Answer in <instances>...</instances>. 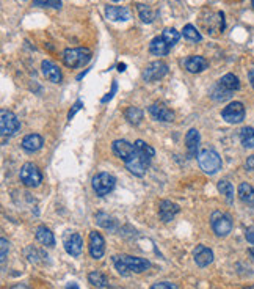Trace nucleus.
<instances>
[{"label": "nucleus", "instance_id": "1", "mask_svg": "<svg viewBox=\"0 0 254 289\" xmlns=\"http://www.w3.org/2000/svg\"><path fill=\"white\" fill-rule=\"evenodd\" d=\"M113 264L116 267L120 275L127 277L132 272L141 274L151 267V263L143 258H136V256H129V255H116L113 256Z\"/></svg>", "mask_w": 254, "mask_h": 289}, {"label": "nucleus", "instance_id": "2", "mask_svg": "<svg viewBox=\"0 0 254 289\" xmlns=\"http://www.w3.org/2000/svg\"><path fill=\"white\" fill-rule=\"evenodd\" d=\"M93 53L88 47H76V49H66L63 52V63L68 68H82L91 60Z\"/></svg>", "mask_w": 254, "mask_h": 289}, {"label": "nucleus", "instance_id": "3", "mask_svg": "<svg viewBox=\"0 0 254 289\" xmlns=\"http://www.w3.org/2000/svg\"><path fill=\"white\" fill-rule=\"evenodd\" d=\"M198 162H199V167L203 168L207 175H215L217 171L221 170V165H223L221 164L220 154L212 148L203 149V151L198 154Z\"/></svg>", "mask_w": 254, "mask_h": 289}, {"label": "nucleus", "instance_id": "4", "mask_svg": "<svg viewBox=\"0 0 254 289\" xmlns=\"http://www.w3.org/2000/svg\"><path fill=\"white\" fill-rule=\"evenodd\" d=\"M210 225L212 230L217 234L218 238H226L228 234L232 231V219L225 212L215 211L210 217Z\"/></svg>", "mask_w": 254, "mask_h": 289}, {"label": "nucleus", "instance_id": "5", "mask_svg": "<svg viewBox=\"0 0 254 289\" xmlns=\"http://www.w3.org/2000/svg\"><path fill=\"white\" fill-rule=\"evenodd\" d=\"M20 129V123L17 116L6 109H2L0 112V132L3 137H11Z\"/></svg>", "mask_w": 254, "mask_h": 289}, {"label": "nucleus", "instance_id": "6", "mask_svg": "<svg viewBox=\"0 0 254 289\" xmlns=\"http://www.w3.org/2000/svg\"><path fill=\"white\" fill-rule=\"evenodd\" d=\"M115 186H116L115 176H112L110 173H105V171L98 173L93 178V189H94V192H96V195H99V197L109 195L115 189Z\"/></svg>", "mask_w": 254, "mask_h": 289}, {"label": "nucleus", "instance_id": "7", "mask_svg": "<svg viewBox=\"0 0 254 289\" xmlns=\"http://www.w3.org/2000/svg\"><path fill=\"white\" fill-rule=\"evenodd\" d=\"M19 178L22 181V184L27 186V187H38L42 181V175L41 171L38 170L36 165L33 164H24L22 168H20V173H19Z\"/></svg>", "mask_w": 254, "mask_h": 289}, {"label": "nucleus", "instance_id": "8", "mask_svg": "<svg viewBox=\"0 0 254 289\" xmlns=\"http://www.w3.org/2000/svg\"><path fill=\"white\" fill-rule=\"evenodd\" d=\"M151 160H152V157H149L147 154H143L140 151H136L135 156L129 160V162H126V167H127V170H129L132 175L143 176L146 173V170L149 168Z\"/></svg>", "mask_w": 254, "mask_h": 289}, {"label": "nucleus", "instance_id": "9", "mask_svg": "<svg viewBox=\"0 0 254 289\" xmlns=\"http://www.w3.org/2000/svg\"><path fill=\"white\" fill-rule=\"evenodd\" d=\"M223 120L229 124H239L245 118V107L242 102H231L228 107H225L223 112H221Z\"/></svg>", "mask_w": 254, "mask_h": 289}, {"label": "nucleus", "instance_id": "10", "mask_svg": "<svg viewBox=\"0 0 254 289\" xmlns=\"http://www.w3.org/2000/svg\"><path fill=\"white\" fill-rule=\"evenodd\" d=\"M166 72H168V65L165 61H160V60L152 61L151 65H147L146 69L143 71V79L146 82H155L165 77Z\"/></svg>", "mask_w": 254, "mask_h": 289}, {"label": "nucleus", "instance_id": "11", "mask_svg": "<svg viewBox=\"0 0 254 289\" xmlns=\"http://www.w3.org/2000/svg\"><path fill=\"white\" fill-rule=\"evenodd\" d=\"M113 153L116 157H120L121 160H124V162H129V160L135 156L136 149H135V145L129 143L127 140H115L113 145Z\"/></svg>", "mask_w": 254, "mask_h": 289}, {"label": "nucleus", "instance_id": "12", "mask_svg": "<svg viewBox=\"0 0 254 289\" xmlns=\"http://www.w3.org/2000/svg\"><path fill=\"white\" fill-rule=\"evenodd\" d=\"M105 253V241L98 231L90 233V255L94 260H101Z\"/></svg>", "mask_w": 254, "mask_h": 289}, {"label": "nucleus", "instance_id": "13", "mask_svg": "<svg viewBox=\"0 0 254 289\" xmlns=\"http://www.w3.org/2000/svg\"><path fill=\"white\" fill-rule=\"evenodd\" d=\"M149 115L155 121H165L169 123L174 120V113L173 110H169L168 107L162 102H155L149 107Z\"/></svg>", "mask_w": 254, "mask_h": 289}, {"label": "nucleus", "instance_id": "14", "mask_svg": "<svg viewBox=\"0 0 254 289\" xmlns=\"http://www.w3.org/2000/svg\"><path fill=\"white\" fill-rule=\"evenodd\" d=\"M65 250L71 255V256H80L82 250H83V241L79 236L77 233H69L65 236Z\"/></svg>", "mask_w": 254, "mask_h": 289}, {"label": "nucleus", "instance_id": "15", "mask_svg": "<svg viewBox=\"0 0 254 289\" xmlns=\"http://www.w3.org/2000/svg\"><path fill=\"white\" fill-rule=\"evenodd\" d=\"M41 72H42V76H44L52 83H60L61 79H63L60 68L55 65V63H52L49 60H44L41 63Z\"/></svg>", "mask_w": 254, "mask_h": 289}, {"label": "nucleus", "instance_id": "16", "mask_svg": "<svg viewBox=\"0 0 254 289\" xmlns=\"http://www.w3.org/2000/svg\"><path fill=\"white\" fill-rule=\"evenodd\" d=\"M179 209H181L179 205H176V203L169 201V200H162L158 203V216H160L163 222H171L176 217Z\"/></svg>", "mask_w": 254, "mask_h": 289}, {"label": "nucleus", "instance_id": "17", "mask_svg": "<svg viewBox=\"0 0 254 289\" xmlns=\"http://www.w3.org/2000/svg\"><path fill=\"white\" fill-rule=\"evenodd\" d=\"M193 260L199 267H206L214 261V252L206 245H198L193 250Z\"/></svg>", "mask_w": 254, "mask_h": 289}, {"label": "nucleus", "instance_id": "18", "mask_svg": "<svg viewBox=\"0 0 254 289\" xmlns=\"http://www.w3.org/2000/svg\"><path fill=\"white\" fill-rule=\"evenodd\" d=\"M105 17L112 22H124L130 17V13L126 6H107L105 8Z\"/></svg>", "mask_w": 254, "mask_h": 289}, {"label": "nucleus", "instance_id": "19", "mask_svg": "<svg viewBox=\"0 0 254 289\" xmlns=\"http://www.w3.org/2000/svg\"><path fill=\"white\" fill-rule=\"evenodd\" d=\"M209 66V63L204 57L201 55H190L187 60H185V69L192 74H198V72H203L206 71Z\"/></svg>", "mask_w": 254, "mask_h": 289}, {"label": "nucleus", "instance_id": "20", "mask_svg": "<svg viewBox=\"0 0 254 289\" xmlns=\"http://www.w3.org/2000/svg\"><path fill=\"white\" fill-rule=\"evenodd\" d=\"M199 132L196 129H190L185 135V145H187V153L188 157H195L198 153V148H199Z\"/></svg>", "mask_w": 254, "mask_h": 289}, {"label": "nucleus", "instance_id": "21", "mask_svg": "<svg viewBox=\"0 0 254 289\" xmlns=\"http://www.w3.org/2000/svg\"><path fill=\"white\" fill-rule=\"evenodd\" d=\"M42 137L38 135V134H30L27 137H24V140H22V148L25 149V151L28 153H36L39 151V149L42 148Z\"/></svg>", "mask_w": 254, "mask_h": 289}, {"label": "nucleus", "instance_id": "22", "mask_svg": "<svg viewBox=\"0 0 254 289\" xmlns=\"http://www.w3.org/2000/svg\"><path fill=\"white\" fill-rule=\"evenodd\" d=\"M149 50H151V53H154V55L162 57V55H166V53L171 50V46L163 39V36H157L151 41Z\"/></svg>", "mask_w": 254, "mask_h": 289}, {"label": "nucleus", "instance_id": "23", "mask_svg": "<svg viewBox=\"0 0 254 289\" xmlns=\"http://www.w3.org/2000/svg\"><path fill=\"white\" fill-rule=\"evenodd\" d=\"M239 198L245 203L247 206L254 208V187L248 183H242L239 186Z\"/></svg>", "mask_w": 254, "mask_h": 289}, {"label": "nucleus", "instance_id": "24", "mask_svg": "<svg viewBox=\"0 0 254 289\" xmlns=\"http://www.w3.org/2000/svg\"><path fill=\"white\" fill-rule=\"evenodd\" d=\"M36 239L39 244L46 245V247H54L55 245V238H54V233H52L49 228L46 227H38L36 228Z\"/></svg>", "mask_w": 254, "mask_h": 289}, {"label": "nucleus", "instance_id": "25", "mask_svg": "<svg viewBox=\"0 0 254 289\" xmlns=\"http://www.w3.org/2000/svg\"><path fill=\"white\" fill-rule=\"evenodd\" d=\"M218 85L220 87H223L225 90L234 93L240 88V80L237 76H234V74H226V76H223L218 80Z\"/></svg>", "mask_w": 254, "mask_h": 289}, {"label": "nucleus", "instance_id": "26", "mask_svg": "<svg viewBox=\"0 0 254 289\" xmlns=\"http://www.w3.org/2000/svg\"><path fill=\"white\" fill-rule=\"evenodd\" d=\"M231 96H232V93L228 91V90H225L223 87H220L218 82H217L214 87H212V90H210V98L214 99V101H217V102H223V101L229 99Z\"/></svg>", "mask_w": 254, "mask_h": 289}, {"label": "nucleus", "instance_id": "27", "mask_svg": "<svg viewBox=\"0 0 254 289\" xmlns=\"http://www.w3.org/2000/svg\"><path fill=\"white\" fill-rule=\"evenodd\" d=\"M96 222H98L99 227H102L104 230H110V231L115 230V225H116L115 219L112 216H109V214H105V212H98L96 214Z\"/></svg>", "mask_w": 254, "mask_h": 289}, {"label": "nucleus", "instance_id": "28", "mask_svg": "<svg viewBox=\"0 0 254 289\" xmlns=\"http://www.w3.org/2000/svg\"><path fill=\"white\" fill-rule=\"evenodd\" d=\"M218 192L226 198L228 203L234 201V187H232V184L229 183V181H226V179L220 181L218 183Z\"/></svg>", "mask_w": 254, "mask_h": 289}, {"label": "nucleus", "instance_id": "29", "mask_svg": "<svg viewBox=\"0 0 254 289\" xmlns=\"http://www.w3.org/2000/svg\"><path fill=\"white\" fill-rule=\"evenodd\" d=\"M240 142L245 148H254V129L250 126L240 131Z\"/></svg>", "mask_w": 254, "mask_h": 289}, {"label": "nucleus", "instance_id": "30", "mask_svg": "<svg viewBox=\"0 0 254 289\" xmlns=\"http://www.w3.org/2000/svg\"><path fill=\"white\" fill-rule=\"evenodd\" d=\"M124 116L130 124H140V121L143 120V112L138 107H129V109L124 112Z\"/></svg>", "mask_w": 254, "mask_h": 289}, {"label": "nucleus", "instance_id": "31", "mask_svg": "<svg viewBox=\"0 0 254 289\" xmlns=\"http://www.w3.org/2000/svg\"><path fill=\"white\" fill-rule=\"evenodd\" d=\"M136 9H138V14H140V19L143 20L144 24H151L152 20L155 19V13L151 9V6L147 5H141L138 3L136 5Z\"/></svg>", "mask_w": 254, "mask_h": 289}, {"label": "nucleus", "instance_id": "32", "mask_svg": "<svg viewBox=\"0 0 254 289\" xmlns=\"http://www.w3.org/2000/svg\"><path fill=\"white\" fill-rule=\"evenodd\" d=\"M182 35H184L187 39L195 41V42H199L201 39H203V35H201L199 31H198V28H196L195 25H192V24H187V25L184 27Z\"/></svg>", "mask_w": 254, "mask_h": 289}, {"label": "nucleus", "instance_id": "33", "mask_svg": "<svg viewBox=\"0 0 254 289\" xmlns=\"http://www.w3.org/2000/svg\"><path fill=\"white\" fill-rule=\"evenodd\" d=\"M88 282L93 285V286H96V288H105L107 286V277H105L104 274H101V272H91L90 275H88Z\"/></svg>", "mask_w": 254, "mask_h": 289}, {"label": "nucleus", "instance_id": "34", "mask_svg": "<svg viewBox=\"0 0 254 289\" xmlns=\"http://www.w3.org/2000/svg\"><path fill=\"white\" fill-rule=\"evenodd\" d=\"M162 36H163V39H165L171 47H173L174 44H177L179 38H181V35H179V31H177L176 28H165Z\"/></svg>", "mask_w": 254, "mask_h": 289}, {"label": "nucleus", "instance_id": "35", "mask_svg": "<svg viewBox=\"0 0 254 289\" xmlns=\"http://www.w3.org/2000/svg\"><path fill=\"white\" fill-rule=\"evenodd\" d=\"M133 145H135V149H136V151H140V153H143V154H147L149 157H154V154H155L154 148L149 146L146 142H143V140H136Z\"/></svg>", "mask_w": 254, "mask_h": 289}, {"label": "nucleus", "instance_id": "36", "mask_svg": "<svg viewBox=\"0 0 254 289\" xmlns=\"http://www.w3.org/2000/svg\"><path fill=\"white\" fill-rule=\"evenodd\" d=\"M33 5L36 6H49V8H61V0H33Z\"/></svg>", "mask_w": 254, "mask_h": 289}, {"label": "nucleus", "instance_id": "37", "mask_svg": "<svg viewBox=\"0 0 254 289\" xmlns=\"http://www.w3.org/2000/svg\"><path fill=\"white\" fill-rule=\"evenodd\" d=\"M151 289H179L176 283H169V282H160V283H154Z\"/></svg>", "mask_w": 254, "mask_h": 289}, {"label": "nucleus", "instance_id": "38", "mask_svg": "<svg viewBox=\"0 0 254 289\" xmlns=\"http://www.w3.org/2000/svg\"><path fill=\"white\" fill-rule=\"evenodd\" d=\"M8 241L5 238H2V241H0V249H2V255H0V260H2V264L6 261V256H8Z\"/></svg>", "mask_w": 254, "mask_h": 289}, {"label": "nucleus", "instance_id": "39", "mask_svg": "<svg viewBox=\"0 0 254 289\" xmlns=\"http://www.w3.org/2000/svg\"><path fill=\"white\" fill-rule=\"evenodd\" d=\"M82 107H83V102H82V101L79 99V101H77L76 104H74V105H72V110L69 112V115H68V118L71 120V118H72V116H74V115H76V113H77V112H79V110L82 109Z\"/></svg>", "mask_w": 254, "mask_h": 289}, {"label": "nucleus", "instance_id": "40", "mask_svg": "<svg viewBox=\"0 0 254 289\" xmlns=\"http://www.w3.org/2000/svg\"><path fill=\"white\" fill-rule=\"evenodd\" d=\"M116 88H118V85H116V82H113V85H112V91L107 94V96H105V98H102V102L105 104V102H109L112 98H113V94L116 93Z\"/></svg>", "mask_w": 254, "mask_h": 289}, {"label": "nucleus", "instance_id": "41", "mask_svg": "<svg viewBox=\"0 0 254 289\" xmlns=\"http://www.w3.org/2000/svg\"><path fill=\"white\" fill-rule=\"evenodd\" d=\"M245 236H247V241L250 244H254V227H250L245 233Z\"/></svg>", "mask_w": 254, "mask_h": 289}, {"label": "nucleus", "instance_id": "42", "mask_svg": "<svg viewBox=\"0 0 254 289\" xmlns=\"http://www.w3.org/2000/svg\"><path fill=\"white\" fill-rule=\"evenodd\" d=\"M247 168H248L250 171H254V156L248 157V160H247Z\"/></svg>", "mask_w": 254, "mask_h": 289}, {"label": "nucleus", "instance_id": "43", "mask_svg": "<svg viewBox=\"0 0 254 289\" xmlns=\"http://www.w3.org/2000/svg\"><path fill=\"white\" fill-rule=\"evenodd\" d=\"M248 79H250V83L253 85V88H254V69H251L248 72Z\"/></svg>", "mask_w": 254, "mask_h": 289}, {"label": "nucleus", "instance_id": "44", "mask_svg": "<svg viewBox=\"0 0 254 289\" xmlns=\"http://www.w3.org/2000/svg\"><path fill=\"white\" fill-rule=\"evenodd\" d=\"M66 289H80V288L77 286V283H68Z\"/></svg>", "mask_w": 254, "mask_h": 289}, {"label": "nucleus", "instance_id": "45", "mask_svg": "<svg viewBox=\"0 0 254 289\" xmlns=\"http://www.w3.org/2000/svg\"><path fill=\"white\" fill-rule=\"evenodd\" d=\"M118 71H120V72L126 71V65H124V63H120V65H118Z\"/></svg>", "mask_w": 254, "mask_h": 289}, {"label": "nucleus", "instance_id": "46", "mask_svg": "<svg viewBox=\"0 0 254 289\" xmlns=\"http://www.w3.org/2000/svg\"><path fill=\"white\" fill-rule=\"evenodd\" d=\"M250 255H251V258H253V261H254V249L250 250Z\"/></svg>", "mask_w": 254, "mask_h": 289}, {"label": "nucleus", "instance_id": "47", "mask_svg": "<svg viewBox=\"0 0 254 289\" xmlns=\"http://www.w3.org/2000/svg\"><path fill=\"white\" fill-rule=\"evenodd\" d=\"M13 289H28V288H25V286H14Z\"/></svg>", "mask_w": 254, "mask_h": 289}, {"label": "nucleus", "instance_id": "48", "mask_svg": "<svg viewBox=\"0 0 254 289\" xmlns=\"http://www.w3.org/2000/svg\"><path fill=\"white\" fill-rule=\"evenodd\" d=\"M243 289H254V286H248V288H243Z\"/></svg>", "mask_w": 254, "mask_h": 289}, {"label": "nucleus", "instance_id": "49", "mask_svg": "<svg viewBox=\"0 0 254 289\" xmlns=\"http://www.w3.org/2000/svg\"><path fill=\"white\" fill-rule=\"evenodd\" d=\"M112 2H121V0H112Z\"/></svg>", "mask_w": 254, "mask_h": 289}, {"label": "nucleus", "instance_id": "50", "mask_svg": "<svg viewBox=\"0 0 254 289\" xmlns=\"http://www.w3.org/2000/svg\"><path fill=\"white\" fill-rule=\"evenodd\" d=\"M253 6H254V0H253Z\"/></svg>", "mask_w": 254, "mask_h": 289}]
</instances>
